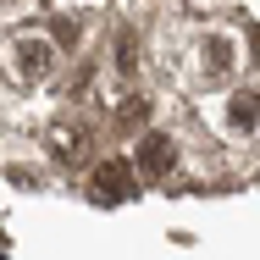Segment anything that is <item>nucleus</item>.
Listing matches in <instances>:
<instances>
[{
    "mask_svg": "<svg viewBox=\"0 0 260 260\" xmlns=\"http://www.w3.org/2000/svg\"><path fill=\"white\" fill-rule=\"evenodd\" d=\"M50 144H55L61 160H78L89 150V127H50Z\"/></svg>",
    "mask_w": 260,
    "mask_h": 260,
    "instance_id": "obj_5",
    "label": "nucleus"
},
{
    "mask_svg": "<svg viewBox=\"0 0 260 260\" xmlns=\"http://www.w3.org/2000/svg\"><path fill=\"white\" fill-rule=\"evenodd\" d=\"M55 39L61 45H78V17H55Z\"/></svg>",
    "mask_w": 260,
    "mask_h": 260,
    "instance_id": "obj_8",
    "label": "nucleus"
},
{
    "mask_svg": "<svg viewBox=\"0 0 260 260\" xmlns=\"http://www.w3.org/2000/svg\"><path fill=\"white\" fill-rule=\"evenodd\" d=\"M249 55L260 61V28H249Z\"/></svg>",
    "mask_w": 260,
    "mask_h": 260,
    "instance_id": "obj_9",
    "label": "nucleus"
},
{
    "mask_svg": "<svg viewBox=\"0 0 260 260\" xmlns=\"http://www.w3.org/2000/svg\"><path fill=\"white\" fill-rule=\"evenodd\" d=\"M205 67L210 72H227L233 67V45L227 39H205Z\"/></svg>",
    "mask_w": 260,
    "mask_h": 260,
    "instance_id": "obj_6",
    "label": "nucleus"
},
{
    "mask_svg": "<svg viewBox=\"0 0 260 260\" xmlns=\"http://www.w3.org/2000/svg\"><path fill=\"white\" fill-rule=\"evenodd\" d=\"M133 172H139V166H133V160H100V166H94V177H89V194H94V200H100V205H116V200H133V194H139V177H133Z\"/></svg>",
    "mask_w": 260,
    "mask_h": 260,
    "instance_id": "obj_1",
    "label": "nucleus"
},
{
    "mask_svg": "<svg viewBox=\"0 0 260 260\" xmlns=\"http://www.w3.org/2000/svg\"><path fill=\"white\" fill-rule=\"evenodd\" d=\"M116 67L133 72V34H116Z\"/></svg>",
    "mask_w": 260,
    "mask_h": 260,
    "instance_id": "obj_7",
    "label": "nucleus"
},
{
    "mask_svg": "<svg viewBox=\"0 0 260 260\" xmlns=\"http://www.w3.org/2000/svg\"><path fill=\"white\" fill-rule=\"evenodd\" d=\"M17 67L28 72V78H45L55 67V50L45 45V39H17Z\"/></svg>",
    "mask_w": 260,
    "mask_h": 260,
    "instance_id": "obj_3",
    "label": "nucleus"
},
{
    "mask_svg": "<svg viewBox=\"0 0 260 260\" xmlns=\"http://www.w3.org/2000/svg\"><path fill=\"white\" fill-rule=\"evenodd\" d=\"M227 122H233L238 133H249V127L260 122V94H255V89H238V94L227 100Z\"/></svg>",
    "mask_w": 260,
    "mask_h": 260,
    "instance_id": "obj_4",
    "label": "nucleus"
},
{
    "mask_svg": "<svg viewBox=\"0 0 260 260\" xmlns=\"http://www.w3.org/2000/svg\"><path fill=\"white\" fill-rule=\"evenodd\" d=\"M172 160H177V150H172V139H166V133H144V144H139V155H133V166H139L144 177H160V172H172Z\"/></svg>",
    "mask_w": 260,
    "mask_h": 260,
    "instance_id": "obj_2",
    "label": "nucleus"
}]
</instances>
